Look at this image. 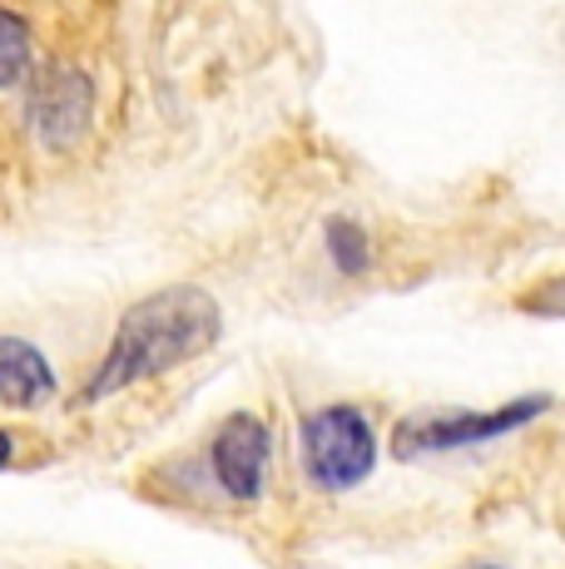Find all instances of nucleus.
Returning <instances> with one entry per match:
<instances>
[{
	"mask_svg": "<svg viewBox=\"0 0 565 569\" xmlns=\"http://www.w3.org/2000/svg\"><path fill=\"white\" fill-rule=\"evenodd\" d=\"M219 302L204 288H159L149 292L145 302H135L115 327V342L105 352L100 371L85 387V401H105L115 391L135 387L145 377H165V371L204 357L214 342H219Z\"/></svg>",
	"mask_w": 565,
	"mask_h": 569,
	"instance_id": "obj_1",
	"label": "nucleus"
},
{
	"mask_svg": "<svg viewBox=\"0 0 565 569\" xmlns=\"http://www.w3.org/2000/svg\"><path fill=\"white\" fill-rule=\"evenodd\" d=\"M377 466V431L363 407H318L303 416V470L318 490L343 496L357 490Z\"/></svg>",
	"mask_w": 565,
	"mask_h": 569,
	"instance_id": "obj_2",
	"label": "nucleus"
},
{
	"mask_svg": "<svg viewBox=\"0 0 565 569\" xmlns=\"http://www.w3.org/2000/svg\"><path fill=\"white\" fill-rule=\"evenodd\" d=\"M546 411L551 397H516L496 411H452V416H427V421H402L393 436V456L412 461V456H442V451H462V446L502 441L521 426L541 421Z\"/></svg>",
	"mask_w": 565,
	"mask_h": 569,
	"instance_id": "obj_3",
	"label": "nucleus"
},
{
	"mask_svg": "<svg viewBox=\"0 0 565 569\" xmlns=\"http://www.w3.org/2000/svg\"><path fill=\"white\" fill-rule=\"evenodd\" d=\"M209 461H214V480L224 486V496L238 500V506H254L264 496L268 461H274V431H268V421L254 411L228 416L209 446Z\"/></svg>",
	"mask_w": 565,
	"mask_h": 569,
	"instance_id": "obj_4",
	"label": "nucleus"
},
{
	"mask_svg": "<svg viewBox=\"0 0 565 569\" xmlns=\"http://www.w3.org/2000/svg\"><path fill=\"white\" fill-rule=\"evenodd\" d=\"M30 109H36V124L50 144H70V139L85 134V124H90V80L65 70V64H50V70L40 74Z\"/></svg>",
	"mask_w": 565,
	"mask_h": 569,
	"instance_id": "obj_5",
	"label": "nucleus"
},
{
	"mask_svg": "<svg viewBox=\"0 0 565 569\" xmlns=\"http://www.w3.org/2000/svg\"><path fill=\"white\" fill-rule=\"evenodd\" d=\"M56 397V371L40 357V347L20 342V337H0V401L6 407H46Z\"/></svg>",
	"mask_w": 565,
	"mask_h": 569,
	"instance_id": "obj_6",
	"label": "nucleus"
},
{
	"mask_svg": "<svg viewBox=\"0 0 565 569\" xmlns=\"http://www.w3.org/2000/svg\"><path fill=\"white\" fill-rule=\"evenodd\" d=\"M323 243H328V258L343 278H363V272L373 268V243H367V233L353 223V218H328Z\"/></svg>",
	"mask_w": 565,
	"mask_h": 569,
	"instance_id": "obj_7",
	"label": "nucleus"
},
{
	"mask_svg": "<svg viewBox=\"0 0 565 569\" xmlns=\"http://www.w3.org/2000/svg\"><path fill=\"white\" fill-rule=\"evenodd\" d=\"M30 70V30L16 10L0 6V90Z\"/></svg>",
	"mask_w": 565,
	"mask_h": 569,
	"instance_id": "obj_8",
	"label": "nucleus"
},
{
	"mask_svg": "<svg viewBox=\"0 0 565 569\" xmlns=\"http://www.w3.org/2000/svg\"><path fill=\"white\" fill-rule=\"evenodd\" d=\"M526 312H536V317H565V272L561 278H551L546 288H536V292H526Z\"/></svg>",
	"mask_w": 565,
	"mask_h": 569,
	"instance_id": "obj_9",
	"label": "nucleus"
},
{
	"mask_svg": "<svg viewBox=\"0 0 565 569\" xmlns=\"http://www.w3.org/2000/svg\"><path fill=\"white\" fill-rule=\"evenodd\" d=\"M10 456H16V441H10V436H6V431H0V470H6V466H10Z\"/></svg>",
	"mask_w": 565,
	"mask_h": 569,
	"instance_id": "obj_10",
	"label": "nucleus"
},
{
	"mask_svg": "<svg viewBox=\"0 0 565 569\" xmlns=\"http://www.w3.org/2000/svg\"><path fill=\"white\" fill-rule=\"evenodd\" d=\"M472 569H502V565H472Z\"/></svg>",
	"mask_w": 565,
	"mask_h": 569,
	"instance_id": "obj_11",
	"label": "nucleus"
}]
</instances>
